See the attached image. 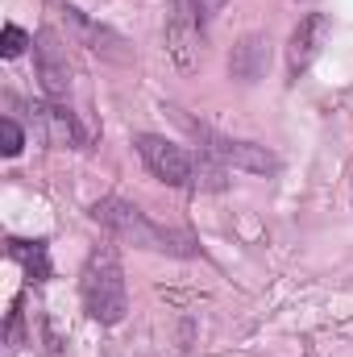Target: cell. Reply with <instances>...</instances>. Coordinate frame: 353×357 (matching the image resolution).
Returning a JSON list of instances; mask_svg holds the SVG:
<instances>
[{"mask_svg": "<svg viewBox=\"0 0 353 357\" xmlns=\"http://www.w3.org/2000/svg\"><path fill=\"white\" fill-rule=\"evenodd\" d=\"M25 46H33V42H29V33H25L21 25H4L0 54H4V59H17V54H25Z\"/></svg>", "mask_w": 353, "mask_h": 357, "instance_id": "cell-13", "label": "cell"}, {"mask_svg": "<svg viewBox=\"0 0 353 357\" xmlns=\"http://www.w3.org/2000/svg\"><path fill=\"white\" fill-rule=\"evenodd\" d=\"M204 38V8L200 0H171L167 4V54L179 71H195Z\"/></svg>", "mask_w": 353, "mask_h": 357, "instance_id": "cell-5", "label": "cell"}, {"mask_svg": "<svg viewBox=\"0 0 353 357\" xmlns=\"http://www.w3.org/2000/svg\"><path fill=\"white\" fill-rule=\"evenodd\" d=\"M91 220L100 229H108L117 241L133 245V250H150V254H167V258H195V237L183 229L154 225L142 208H133L121 195H104L91 204Z\"/></svg>", "mask_w": 353, "mask_h": 357, "instance_id": "cell-1", "label": "cell"}, {"mask_svg": "<svg viewBox=\"0 0 353 357\" xmlns=\"http://www.w3.org/2000/svg\"><path fill=\"white\" fill-rule=\"evenodd\" d=\"M21 146H25L21 125H17L13 116H4V121H0V150H4V158H17V154H21Z\"/></svg>", "mask_w": 353, "mask_h": 357, "instance_id": "cell-12", "label": "cell"}, {"mask_svg": "<svg viewBox=\"0 0 353 357\" xmlns=\"http://www.w3.org/2000/svg\"><path fill=\"white\" fill-rule=\"evenodd\" d=\"M8 258L21 262L33 282H46L50 278V250H46V241H17L13 237L8 241Z\"/></svg>", "mask_w": 353, "mask_h": 357, "instance_id": "cell-11", "label": "cell"}, {"mask_svg": "<svg viewBox=\"0 0 353 357\" xmlns=\"http://www.w3.org/2000/svg\"><path fill=\"white\" fill-rule=\"evenodd\" d=\"M63 21H67V29H71V38L80 42V46H88L96 54H104V59H129V50H125V38L117 33V29H108V25H100V21H91L84 8H63Z\"/></svg>", "mask_w": 353, "mask_h": 357, "instance_id": "cell-7", "label": "cell"}, {"mask_svg": "<svg viewBox=\"0 0 353 357\" xmlns=\"http://www.w3.org/2000/svg\"><path fill=\"white\" fill-rule=\"evenodd\" d=\"M175 116H179V125L200 142V154L216 158L220 167L246 171V175H274V171H278V162H274V154H266V146L225 137V133H216V129H208V125H200V121H191V116H183V112H175Z\"/></svg>", "mask_w": 353, "mask_h": 357, "instance_id": "cell-3", "label": "cell"}, {"mask_svg": "<svg viewBox=\"0 0 353 357\" xmlns=\"http://www.w3.org/2000/svg\"><path fill=\"white\" fill-rule=\"evenodd\" d=\"M266 46H270V42H266L262 33H250V38H241V42L233 46V54H229V71H233V79H241V84L262 79L266 63H270V50H266Z\"/></svg>", "mask_w": 353, "mask_h": 357, "instance_id": "cell-10", "label": "cell"}, {"mask_svg": "<svg viewBox=\"0 0 353 357\" xmlns=\"http://www.w3.org/2000/svg\"><path fill=\"white\" fill-rule=\"evenodd\" d=\"M33 63H38V79L50 100H67L71 91V63H67V46L59 42L54 29H38L33 38Z\"/></svg>", "mask_w": 353, "mask_h": 357, "instance_id": "cell-6", "label": "cell"}, {"mask_svg": "<svg viewBox=\"0 0 353 357\" xmlns=\"http://www.w3.org/2000/svg\"><path fill=\"white\" fill-rule=\"evenodd\" d=\"M137 154L146 162V171L154 178H163L167 187H195L200 183V158L187 154L183 146L158 137V133H137Z\"/></svg>", "mask_w": 353, "mask_h": 357, "instance_id": "cell-4", "label": "cell"}, {"mask_svg": "<svg viewBox=\"0 0 353 357\" xmlns=\"http://www.w3.org/2000/svg\"><path fill=\"white\" fill-rule=\"evenodd\" d=\"M80 299L96 324H121L129 312V291H125V270L112 245L91 250L84 274H80Z\"/></svg>", "mask_w": 353, "mask_h": 357, "instance_id": "cell-2", "label": "cell"}, {"mask_svg": "<svg viewBox=\"0 0 353 357\" xmlns=\"http://www.w3.org/2000/svg\"><path fill=\"white\" fill-rule=\"evenodd\" d=\"M324 33H329V17H324V13H308V17L295 25V33H291V42H287V71H291V79H299V75L316 63V54H320V46H324Z\"/></svg>", "mask_w": 353, "mask_h": 357, "instance_id": "cell-8", "label": "cell"}, {"mask_svg": "<svg viewBox=\"0 0 353 357\" xmlns=\"http://www.w3.org/2000/svg\"><path fill=\"white\" fill-rule=\"evenodd\" d=\"M33 121H38V137L54 150H75L84 146V129L80 121L59 104V100H46V104H33Z\"/></svg>", "mask_w": 353, "mask_h": 357, "instance_id": "cell-9", "label": "cell"}]
</instances>
